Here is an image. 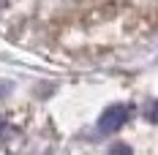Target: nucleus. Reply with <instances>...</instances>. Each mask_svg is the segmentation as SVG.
Masks as SVG:
<instances>
[{"label": "nucleus", "instance_id": "obj_1", "mask_svg": "<svg viewBox=\"0 0 158 155\" xmlns=\"http://www.w3.org/2000/svg\"><path fill=\"white\" fill-rule=\"evenodd\" d=\"M128 112H131V106H109L101 114V120H98V131L101 133H114L128 120Z\"/></svg>", "mask_w": 158, "mask_h": 155}, {"label": "nucleus", "instance_id": "obj_2", "mask_svg": "<svg viewBox=\"0 0 158 155\" xmlns=\"http://www.w3.org/2000/svg\"><path fill=\"white\" fill-rule=\"evenodd\" d=\"M8 90H11V84H8V82H0V98L8 93Z\"/></svg>", "mask_w": 158, "mask_h": 155}, {"label": "nucleus", "instance_id": "obj_3", "mask_svg": "<svg viewBox=\"0 0 158 155\" xmlns=\"http://www.w3.org/2000/svg\"><path fill=\"white\" fill-rule=\"evenodd\" d=\"M150 120H158V104H153V114H150Z\"/></svg>", "mask_w": 158, "mask_h": 155}, {"label": "nucleus", "instance_id": "obj_4", "mask_svg": "<svg viewBox=\"0 0 158 155\" xmlns=\"http://www.w3.org/2000/svg\"><path fill=\"white\" fill-rule=\"evenodd\" d=\"M3 3H6V0H0V6H3Z\"/></svg>", "mask_w": 158, "mask_h": 155}]
</instances>
